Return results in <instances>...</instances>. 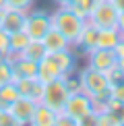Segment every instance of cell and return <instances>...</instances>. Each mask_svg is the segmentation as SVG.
<instances>
[{"mask_svg": "<svg viewBox=\"0 0 124 126\" xmlns=\"http://www.w3.org/2000/svg\"><path fill=\"white\" fill-rule=\"evenodd\" d=\"M50 19H52V27L56 31H60L70 44H75V39L79 37L83 25H85V19H81L77 13H72L66 6H58L50 15Z\"/></svg>", "mask_w": 124, "mask_h": 126, "instance_id": "6da1fadb", "label": "cell"}, {"mask_svg": "<svg viewBox=\"0 0 124 126\" xmlns=\"http://www.w3.org/2000/svg\"><path fill=\"white\" fill-rule=\"evenodd\" d=\"M68 95H70V91L64 85V79L60 77V79H54V81H50V83L44 85V95H41L39 103L52 108L54 112H62L64 106H66V101H68Z\"/></svg>", "mask_w": 124, "mask_h": 126, "instance_id": "7a4b0ae2", "label": "cell"}, {"mask_svg": "<svg viewBox=\"0 0 124 126\" xmlns=\"http://www.w3.org/2000/svg\"><path fill=\"white\" fill-rule=\"evenodd\" d=\"M52 29V19L50 13L46 10H27L25 15V23H23V31L29 35V39H44V35Z\"/></svg>", "mask_w": 124, "mask_h": 126, "instance_id": "3957f363", "label": "cell"}, {"mask_svg": "<svg viewBox=\"0 0 124 126\" xmlns=\"http://www.w3.org/2000/svg\"><path fill=\"white\" fill-rule=\"evenodd\" d=\"M118 15L120 13L112 4V0H97L87 21L99 29H110V27H118Z\"/></svg>", "mask_w": 124, "mask_h": 126, "instance_id": "277c9868", "label": "cell"}, {"mask_svg": "<svg viewBox=\"0 0 124 126\" xmlns=\"http://www.w3.org/2000/svg\"><path fill=\"white\" fill-rule=\"evenodd\" d=\"M79 79H81V87L87 95H95V93L103 91V89L110 87V81H108V75L101 70H95L91 66H85L83 70L79 72Z\"/></svg>", "mask_w": 124, "mask_h": 126, "instance_id": "5b68a950", "label": "cell"}, {"mask_svg": "<svg viewBox=\"0 0 124 126\" xmlns=\"http://www.w3.org/2000/svg\"><path fill=\"white\" fill-rule=\"evenodd\" d=\"M64 112L72 116L75 120H79L83 116H87L89 112H93V103H91V97L87 95L85 91H77V93H70L68 95V101L64 106Z\"/></svg>", "mask_w": 124, "mask_h": 126, "instance_id": "8992f818", "label": "cell"}, {"mask_svg": "<svg viewBox=\"0 0 124 126\" xmlns=\"http://www.w3.org/2000/svg\"><path fill=\"white\" fill-rule=\"evenodd\" d=\"M97 35H99V27H95L93 23L85 21V25H83V29H81L79 37L75 39L72 48L79 52L81 56H87L93 48H97Z\"/></svg>", "mask_w": 124, "mask_h": 126, "instance_id": "52a82bcc", "label": "cell"}, {"mask_svg": "<svg viewBox=\"0 0 124 126\" xmlns=\"http://www.w3.org/2000/svg\"><path fill=\"white\" fill-rule=\"evenodd\" d=\"M85 58H87V66L101 72H108L116 66V54H114V50L108 48H93Z\"/></svg>", "mask_w": 124, "mask_h": 126, "instance_id": "ba28073f", "label": "cell"}, {"mask_svg": "<svg viewBox=\"0 0 124 126\" xmlns=\"http://www.w3.org/2000/svg\"><path fill=\"white\" fill-rule=\"evenodd\" d=\"M25 15H27V10H19V8L4 6L2 10H0V27H2L4 31H6V33L23 31Z\"/></svg>", "mask_w": 124, "mask_h": 126, "instance_id": "9c48e42d", "label": "cell"}, {"mask_svg": "<svg viewBox=\"0 0 124 126\" xmlns=\"http://www.w3.org/2000/svg\"><path fill=\"white\" fill-rule=\"evenodd\" d=\"M15 85H17V91L21 97H29L33 101H41V95H44V83L39 81L37 77H25V79H15Z\"/></svg>", "mask_w": 124, "mask_h": 126, "instance_id": "30bf717a", "label": "cell"}, {"mask_svg": "<svg viewBox=\"0 0 124 126\" xmlns=\"http://www.w3.org/2000/svg\"><path fill=\"white\" fill-rule=\"evenodd\" d=\"M35 108H37V101H33V99H29V97H21V95H19L13 103H10L8 112L13 114V116L17 118L23 126H29V120H31V116H33Z\"/></svg>", "mask_w": 124, "mask_h": 126, "instance_id": "8fae6325", "label": "cell"}, {"mask_svg": "<svg viewBox=\"0 0 124 126\" xmlns=\"http://www.w3.org/2000/svg\"><path fill=\"white\" fill-rule=\"evenodd\" d=\"M48 56L52 58V62L58 66L62 77H66V75H70V72L77 70V56H75V52H72V48L60 50V52H52Z\"/></svg>", "mask_w": 124, "mask_h": 126, "instance_id": "7c38bea8", "label": "cell"}, {"mask_svg": "<svg viewBox=\"0 0 124 126\" xmlns=\"http://www.w3.org/2000/svg\"><path fill=\"white\" fill-rule=\"evenodd\" d=\"M41 44H44V48L48 50V54H52V52H60V50H68L72 48V44L68 39L64 37V35L60 33V31H56L54 27H52L48 33L44 35V39H41Z\"/></svg>", "mask_w": 124, "mask_h": 126, "instance_id": "4fadbf2b", "label": "cell"}, {"mask_svg": "<svg viewBox=\"0 0 124 126\" xmlns=\"http://www.w3.org/2000/svg\"><path fill=\"white\" fill-rule=\"evenodd\" d=\"M13 75L15 79H25V77H35L37 75V62H31L27 58H21V56H13Z\"/></svg>", "mask_w": 124, "mask_h": 126, "instance_id": "5bb4252c", "label": "cell"}, {"mask_svg": "<svg viewBox=\"0 0 124 126\" xmlns=\"http://www.w3.org/2000/svg\"><path fill=\"white\" fill-rule=\"evenodd\" d=\"M54 122H56V112L44 103H37L33 116L29 120V126H54Z\"/></svg>", "mask_w": 124, "mask_h": 126, "instance_id": "9a60e30c", "label": "cell"}, {"mask_svg": "<svg viewBox=\"0 0 124 126\" xmlns=\"http://www.w3.org/2000/svg\"><path fill=\"white\" fill-rule=\"evenodd\" d=\"M39 79L41 83H50V81H54V79H60L62 75H60V70H58V66L52 62V58L50 56H46L44 60H39L37 62V75H35Z\"/></svg>", "mask_w": 124, "mask_h": 126, "instance_id": "2e32d148", "label": "cell"}, {"mask_svg": "<svg viewBox=\"0 0 124 126\" xmlns=\"http://www.w3.org/2000/svg\"><path fill=\"white\" fill-rule=\"evenodd\" d=\"M122 41V31L118 27H110V29H99L97 35V48H108L114 50L118 44Z\"/></svg>", "mask_w": 124, "mask_h": 126, "instance_id": "e0dca14e", "label": "cell"}, {"mask_svg": "<svg viewBox=\"0 0 124 126\" xmlns=\"http://www.w3.org/2000/svg\"><path fill=\"white\" fill-rule=\"evenodd\" d=\"M21 58H27L31 62H39L44 60L46 56H48V50L44 48V44H41V39H29V44L23 48V52H21Z\"/></svg>", "mask_w": 124, "mask_h": 126, "instance_id": "ac0fdd59", "label": "cell"}, {"mask_svg": "<svg viewBox=\"0 0 124 126\" xmlns=\"http://www.w3.org/2000/svg\"><path fill=\"white\" fill-rule=\"evenodd\" d=\"M27 44H29V35L25 33V31H15V33H8V58L19 56Z\"/></svg>", "mask_w": 124, "mask_h": 126, "instance_id": "d6986e66", "label": "cell"}, {"mask_svg": "<svg viewBox=\"0 0 124 126\" xmlns=\"http://www.w3.org/2000/svg\"><path fill=\"white\" fill-rule=\"evenodd\" d=\"M17 97H19V91H17L15 81L2 83V85H0V110H8L10 103H13Z\"/></svg>", "mask_w": 124, "mask_h": 126, "instance_id": "ffe728a7", "label": "cell"}, {"mask_svg": "<svg viewBox=\"0 0 124 126\" xmlns=\"http://www.w3.org/2000/svg\"><path fill=\"white\" fill-rule=\"evenodd\" d=\"M103 114H108L110 118H114L116 122H120L124 126V101H118V99H110L108 101L106 110H103Z\"/></svg>", "mask_w": 124, "mask_h": 126, "instance_id": "44dd1931", "label": "cell"}, {"mask_svg": "<svg viewBox=\"0 0 124 126\" xmlns=\"http://www.w3.org/2000/svg\"><path fill=\"white\" fill-rule=\"evenodd\" d=\"M95 4H97V0H75V2H72L68 8L72 10V13H77L81 19H85V21H87Z\"/></svg>", "mask_w": 124, "mask_h": 126, "instance_id": "7402d4cb", "label": "cell"}, {"mask_svg": "<svg viewBox=\"0 0 124 126\" xmlns=\"http://www.w3.org/2000/svg\"><path fill=\"white\" fill-rule=\"evenodd\" d=\"M10 81H15L13 62H10L8 56H0V85L2 83H10Z\"/></svg>", "mask_w": 124, "mask_h": 126, "instance_id": "603a6c76", "label": "cell"}, {"mask_svg": "<svg viewBox=\"0 0 124 126\" xmlns=\"http://www.w3.org/2000/svg\"><path fill=\"white\" fill-rule=\"evenodd\" d=\"M62 79H64V85H66V89H68L70 93L83 91V87H81V79H79V75H75V72H70V75H66V77H62Z\"/></svg>", "mask_w": 124, "mask_h": 126, "instance_id": "cb8c5ba5", "label": "cell"}, {"mask_svg": "<svg viewBox=\"0 0 124 126\" xmlns=\"http://www.w3.org/2000/svg\"><path fill=\"white\" fill-rule=\"evenodd\" d=\"M99 124V114L93 110V112H89L87 116H83L77 120V126H97Z\"/></svg>", "mask_w": 124, "mask_h": 126, "instance_id": "d4e9b609", "label": "cell"}, {"mask_svg": "<svg viewBox=\"0 0 124 126\" xmlns=\"http://www.w3.org/2000/svg\"><path fill=\"white\" fill-rule=\"evenodd\" d=\"M54 126H77V120L72 118V116H68V114L62 110V112H56V122H54Z\"/></svg>", "mask_w": 124, "mask_h": 126, "instance_id": "484cf974", "label": "cell"}, {"mask_svg": "<svg viewBox=\"0 0 124 126\" xmlns=\"http://www.w3.org/2000/svg\"><path fill=\"white\" fill-rule=\"evenodd\" d=\"M0 126H23L8 110H0Z\"/></svg>", "mask_w": 124, "mask_h": 126, "instance_id": "4316f807", "label": "cell"}, {"mask_svg": "<svg viewBox=\"0 0 124 126\" xmlns=\"http://www.w3.org/2000/svg\"><path fill=\"white\" fill-rule=\"evenodd\" d=\"M35 0H4V6L10 8H19V10H31Z\"/></svg>", "mask_w": 124, "mask_h": 126, "instance_id": "83f0119b", "label": "cell"}, {"mask_svg": "<svg viewBox=\"0 0 124 126\" xmlns=\"http://www.w3.org/2000/svg\"><path fill=\"white\" fill-rule=\"evenodd\" d=\"M114 54H116V66L124 72V39L114 48Z\"/></svg>", "mask_w": 124, "mask_h": 126, "instance_id": "f1b7e54d", "label": "cell"}, {"mask_svg": "<svg viewBox=\"0 0 124 126\" xmlns=\"http://www.w3.org/2000/svg\"><path fill=\"white\" fill-rule=\"evenodd\" d=\"M106 75H108V81H110V85H114V83H120V81H124V72H122L118 66H114L112 70H108V72H106Z\"/></svg>", "mask_w": 124, "mask_h": 126, "instance_id": "f546056e", "label": "cell"}, {"mask_svg": "<svg viewBox=\"0 0 124 126\" xmlns=\"http://www.w3.org/2000/svg\"><path fill=\"white\" fill-rule=\"evenodd\" d=\"M0 56H8V33L0 27Z\"/></svg>", "mask_w": 124, "mask_h": 126, "instance_id": "4dcf8cb0", "label": "cell"}, {"mask_svg": "<svg viewBox=\"0 0 124 126\" xmlns=\"http://www.w3.org/2000/svg\"><path fill=\"white\" fill-rule=\"evenodd\" d=\"M112 97L118 99V101H124V81L112 85Z\"/></svg>", "mask_w": 124, "mask_h": 126, "instance_id": "1f68e13d", "label": "cell"}, {"mask_svg": "<svg viewBox=\"0 0 124 126\" xmlns=\"http://www.w3.org/2000/svg\"><path fill=\"white\" fill-rule=\"evenodd\" d=\"M97 126H122L120 122H116L114 118H110L108 114H99V124Z\"/></svg>", "mask_w": 124, "mask_h": 126, "instance_id": "d6a6232c", "label": "cell"}, {"mask_svg": "<svg viewBox=\"0 0 124 126\" xmlns=\"http://www.w3.org/2000/svg\"><path fill=\"white\" fill-rule=\"evenodd\" d=\"M112 4L116 6L118 13H124V0H112Z\"/></svg>", "mask_w": 124, "mask_h": 126, "instance_id": "836d02e7", "label": "cell"}, {"mask_svg": "<svg viewBox=\"0 0 124 126\" xmlns=\"http://www.w3.org/2000/svg\"><path fill=\"white\" fill-rule=\"evenodd\" d=\"M54 2H56V6H66V8H68L75 0H54Z\"/></svg>", "mask_w": 124, "mask_h": 126, "instance_id": "e575fe53", "label": "cell"}, {"mask_svg": "<svg viewBox=\"0 0 124 126\" xmlns=\"http://www.w3.org/2000/svg\"><path fill=\"white\" fill-rule=\"evenodd\" d=\"M118 29H120L122 33H124V13L118 15Z\"/></svg>", "mask_w": 124, "mask_h": 126, "instance_id": "d590c367", "label": "cell"}, {"mask_svg": "<svg viewBox=\"0 0 124 126\" xmlns=\"http://www.w3.org/2000/svg\"><path fill=\"white\" fill-rule=\"evenodd\" d=\"M4 8V0H0V10H2Z\"/></svg>", "mask_w": 124, "mask_h": 126, "instance_id": "8d00e7d4", "label": "cell"}, {"mask_svg": "<svg viewBox=\"0 0 124 126\" xmlns=\"http://www.w3.org/2000/svg\"><path fill=\"white\" fill-rule=\"evenodd\" d=\"M122 39H124V33H122Z\"/></svg>", "mask_w": 124, "mask_h": 126, "instance_id": "74e56055", "label": "cell"}]
</instances>
